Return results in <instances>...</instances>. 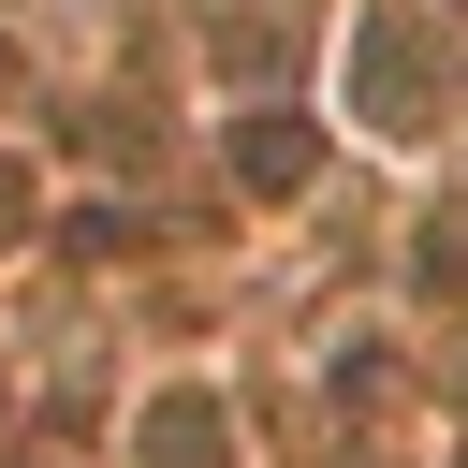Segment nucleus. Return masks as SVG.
<instances>
[{
	"label": "nucleus",
	"mask_w": 468,
	"mask_h": 468,
	"mask_svg": "<svg viewBox=\"0 0 468 468\" xmlns=\"http://www.w3.org/2000/svg\"><path fill=\"white\" fill-rule=\"evenodd\" d=\"M249 176H263V190H292V176H307V132H292V117H263V132H249Z\"/></svg>",
	"instance_id": "obj_1"
},
{
	"label": "nucleus",
	"mask_w": 468,
	"mask_h": 468,
	"mask_svg": "<svg viewBox=\"0 0 468 468\" xmlns=\"http://www.w3.org/2000/svg\"><path fill=\"white\" fill-rule=\"evenodd\" d=\"M146 453H161V468H190V453H219V410H161V424H146Z\"/></svg>",
	"instance_id": "obj_2"
}]
</instances>
